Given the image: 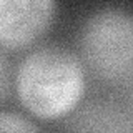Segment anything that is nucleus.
<instances>
[{
    "label": "nucleus",
    "mask_w": 133,
    "mask_h": 133,
    "mask_svg": "<svg viewBox=\"0 0 133 133\" xmlns=\"http://www.w3.org/2000/svg\"><path fill=\"white\" fill-rule=\"evenodd\" d=\"M8 87H10V75H8V63L3 57V53L0 52V102H3V98L8 93Z\"/></svg>",
    "instance_id": "nucleus-6"
},
{
    "label": "nucleus",
    "mask_w": 133,
    "mask_h": 133,
    "mask_svg": "<svg viewBox=\"0 0 133 133\" xmlns=\"http://www.w3.org/2000/svg\"><path fill=\"white\" fill-rule=\"evenodd\" d=\"M82 52L105 80L122 82L133 75V15L116 8L93 14L83 25Z\"/></svg>",
    "instance_id": "nucleus-2"
},
{
    "label": "nucleus",
    "mask_w": 133,
    "mask_h": 133,
    "mask_svg": "<svg viewBox=\"0 0 133 133\" xmlns=\"http://www.w3.org/2000/svg\"><path fill=\"white\" fill-rule=\"evenodd\" d=\"M57 10L52 0H0V43L18 48L47 30Z\"/></svg>",
    "instance_id": "nucleus-3"
},
{
    "label": "nucleus",
    "mask_w": 133,
    "mask_h": 133,
    "mask_svg": "<svg viewBox=\"0 0 133 133\" xmlns=\"http://www.w3.org/2000/svg\"><path fill=\"white\" fill-rule=\"evenodd\" d=\"M73 133H131V128L122 111L100 105L88 108L82 116L78 115Z\"/></svg>",
    "instance_id": "nucleus-4"
},
{
    "label": "nucleus",
    "mask_w": 133,
    "mask_h": 133,
    "mask_svg": "<svg viewBox=\"0 0 133 133\" xmlns=\"http://www.w3.org/2000/svg\"><path fill=\"white\" fill-rule=\"evenodd\" d=\"M85 88L82 63L62 47H42L18 66L17 93L33 115L57 118L80 102Z\"/></svg>",
    "instance_id": "nucleus-1"
},
{
    "label": "nucleus",
    "mask_w": 133,
    "mask_h": 133,
    "mask_svg": "<svg viewBox=\"0 0 133 133\" xmlns=\"http://www.w3.org/2000/svg\"><path fill=\"white\" fill-rule=\"evenodd\" d=\"M0 133H42L25 116L14 111H0Z\"/></svg>",
    "instance_id": "nucleus-5"
}]
</instances>
